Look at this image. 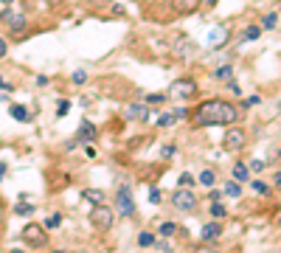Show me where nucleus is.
<instances>
[{
    "label": "nucleus",
    "instance_id": "obj_1",
    "mask_svg": "<svg viewBox=\"0 0 281 253\" xmlns=\"http://www.w3.org/2000/svg\"><path fill=\"white\" fill-rule=\"evenodd\" d=\"M239 121V110L225 99H208L194 107L191 124L194 127H231Z\"/></svg>",
    "mask_w": 281,
    "mask_h": 253
},
{
    "label": "nucleus",
    "instance_id": "obj_2",
    "mask_svg": "<svg viewBox=\"0 0 281 253\" xmlns=\"http://www.w3.org/2000/svg\"><path fill=\"white\" fill-rule=\"evenodd\" d=\"M20 239L28 245V248H48V228L40 225V222H28L20 231Z\"/></svg>",
    "mask_w": 281,
    "mask_h": 253
},
{
    "label": "nucleus",
    "instance_id": "obj_3",
    "mask_svg": "<svg viewBox=\"0 0 281 253\" xmlns=\"http://www.w3.org/2000/svg\"><path fill=\"white\" fill-rule=\"evenodd\" d=\"M90 225L96 228V231H101V234H107V231L113 228V208L104 205V202L93 205V208H90Z\"/></svg>",
    "mask_w": 281,
    "mask_h": 253
},
{
    "label": "nucleus",
    "instance_id": "obj_4",
    "mask_svg": "<svg viewBox=\"0 0 281 253\" xmlns=\"http://www.w3.org/2000/svg\"><path fill=\"white\" fill-rule=\"evenodd\" d=\"M169 202H172L177 211H194L197 208V197H194V192L191 189H186V186H180L177 192H172Z\"/></svg>",
    "mask_w": 281,
    "mask_h": 253
},
{
    "label": "nucleus",
    "instance_id": "obj_5",
    "mask_svg": "<svg viewBox=\"0 0 281 253\" xmlns=\"http://www.w3.org/2000/svg\"><path fill=\"white\" fill-rule=\"evenodd\" d=\"M0 23H6V28H11L14 34H23L28 26V17L23 14V11H14L9 6V9H3V14H0Z\"/></svg>",
    "mask_w": 281,
    "mask_h": 253
},
{
    "label": "nucleus",
    "instance_id": "obj_6",
    "mask_svg": "<svg viewBox=\"0 0 281 253\" xmlns=\"http://www.w3.org/2000/svg\"><path fill=\"white\" fill-rule=\"evenodd\" d=\"M197 93V85H194L191 79H175L172 85H169V96H177V99H188Z\"/></svg>",
    "mask_w": 281,
    "mask_h": 253
},
{
    "label": "nucleus",
    "instance_id": "obj_7",
    "mask_svg": "<svg viewBox=\"0 0 281 253\" xmlns=\"http://www.w3.org/2000/svg\"><path fill=\"white\" fill-rule=\"evenodd\" d=\"M115 205L121 211L124 217H132L135 214V202H132V194H130V186H121L118 194H115Z\"/></svg>",
    "mask_w": 281,
    "mask_h": 253
},
{
    "label": "nucleus",
    "instance_id": "obj_8",
    "mask_svg": "<svg viewBox=\"0 0 281 253\" xmlns=\"http://www.w3.org/2000/svg\"><path fill=\"white\" fill-rule=\"evenodd\" d=\"M245 130H242V127H231L228 132H225V149H228V152H239V149L245 147Z\"/></svg>",
    "mask_w": 281,
    "mask_h": 253
},
{
    "label": "nucleus",
    "instance_id": "obj_9",
    "mask_svg": "<svg viewBox=\"0 0 281 253\" xmlns=\"http://www.w3.org/2000/svg\"><path fill=\"white\" fill-rule=\"evenodd\" d=\"M149 107L146 104H127L124 107V118L127 121H143V118H149Z\"/></svg>",
    "mask_w": 281,
    "mask_h": 253
},
{
    "label": "nucleus",
    "instance_id": "obj_10",
    "mask_svg": "<svg viewBox=\"0 0 281 253\" xmlns=\"http://www.w3.org/2000/svg\"><path fill=\"white\" fill-rule=\"evenodd\" d=\"M76 138L85 141V144H90V141H96V138H98V130L88 121V118H85V121L79 124V130H76Z\"/></svg>",
    "mask_w": 281,
    "mask_h": 253
},
{
    "label": "nucleus",
    "instance_id": "obj_11",
    "mask_svg": "<svg viewBox=\"0 0 281 253\" xmlns=\"http://www.w3.org/2000/svg\"><path fill=\"white\" fill-rule=\"evenodd\" d=\"M220 236H222V225H220V219H214V222H208V225H202V231H200V239H202V242L220 239Z\"/></svg>",
    "mask_w": 281,
    "mask_h": 253
},
{
    "label": "nucleus",
    "instance_id": "obj_12",
    "mask_svg": "<svg viewBox=\"0 0 281 253\" xmlns=\"http://www.w3.org/2000/svg\"><path fill=\"white\" fill-rule=\"evenodd\" d=\"M82 200L98 205V202H104V192H98V189H82Z\"/></svg>",
    "mask_w": 281,
    "mask_h": 253
},
{
    "label": "nucleus",
    "instance_id": "obj_13",
    "mask_svg": "<svg viewBox=\"0 0 281 253\" xmlns=\"http://www.w3.org/2000/svg\"><path fill=\"white\" fill-rule=\"evenodd\" d=\"M11 118H14V121H23V124L31 121V115H28V110L23 104H11Z\"/></svg>",
    "mask_w": 281,
    "mask_h": 253
},
{
    "label": "nucleus",
    "instance_id": "obj_14",
    "mask_svg": "<svg viewBox=\"0 0 281 253\" xmlns=\"http://www.w3.org/2000/svg\"><path fill=\"white\" fill-rule=\"evenodd\" d=\"M202 0H177V11L180 14H188V11H197Z\"/></svg>",
    "mask_w": 281,
    "mask_h": 253
},
{
    "label": "nucleus",
    "instance_id": "obj_15",
    "mask_svg": "<svg viewBox=\"0 0 281 253\" xmlns=\"http://www.w3.org/2000/svg\"><path fill=\"white\" fill-rule=\"evenodd\" d=\"M180 115H186V110H177V113H163L158 118V127H172V124L180 118Z\"/></svg>",
    "mask_w": 281,
    "mask_h": 253
},
{
    "label": "nucleus",
    "instance_id": "obj_16",
    "mask_svg": "<svg viewBox=\"0 0 281 253\" xmlns=\"http://www.w3.org/2000/svg\"><path fill=\"white\" fill-rule=\"evenodd\" d=\"M34 208L37 205H28V202H17V205H14V214H20V217H28V214H34Z\"/></svg>",
    "mask_w": 281,
    "mask_h": 253
},
{
    "label": "nucleus",
    "instance_id": "obj_17",
    "mask_svg": "<svg viewBox=\"0 0 281 253\" xmlns=\"http://www.w3.org/2000/svg\"><path fill=\"white\" fill-rule=\"evenodd\" d=\"M234 180H239V183H245V180H247V166L245 163L234 166Z\"/></svg>",
    "mask_w": 281,
    "mask_h": 253
},
{
    "label": "nucleus",
    "instance_id": "obj_18",
    "mask_svg": "<svg viewBox=\"0 0 281 253\" xmlns=\"http://www.w3.org/2000/svg\"><path fill=\"white\" fill-rule=\"evenodd\" d=\"M43 225L48 228V231H53V228H59V225H62V214H48V219H45Z\"/></svg>",
    "mask_w": 281,
    "mask_h": 253
},
{
    "label": "nucleus",
    "instance_id": "obj_19",
    "mask_svg": "<svg viewBox=\"0 0 281 253\" xmlns=\"http://www.w3.org/2000/svg\"><path fill=\"white\" fill-rule=\"evenodd\" d=\"M200 183H202V186H208V189H211V186L217 183V175H214L211 169H205V172L200 175Z\"/></svg>",
    "mask_w": 281,
    "mask_h": 253
},
{
    "label": "nucleus",
    "instance_id": "obj_20",
    "mask_svg": "<svg viewBox=\"0 0 281 253\" xmlns=\"http://www.w3.org/2000/svg\"><path fill=\"white\" fill-rule=\"evenodd\" d=\"M138 245H140V248H149V245H155V234H146V231H143V234H138Z\"/></svg>",
    "mask_w": 281,
    "mask_h": 253
},
{
    "label": "nucleus",
    "instance_id": "obj_21",
    "mask_svg": "<svg viewBox=\"0 0 281 253\" xmlns=\"http://www.w3.org/2000/svg\"><path fill=\"white\" fill-rule=\"evenodd\" d=\"M211 217H214V219H222V217H225V205H220V202L211 200Z\"/></svg>",
    "mask_w": 281,
    "mask_h": 253
},
{
    "label": "nucleus",
    "instance_id": "obj_22",
    "mask_svg": "<svg viewBox=\"0 0 281 253\" xmlns=\"http://www.w3.org/2000/svg\"><path fill=\"white\" fill-rule=\"evenodd\" d=\"M225 194H228V197H239V194H242V186H239V180H234V183L225 186Z\"/></svg>",
    "mask_w": 281,
    "mask_h": 253
},
{
    "label": "nucleus",
    "instance_id": "obj_23",
    "mask_svg": "<svg viewBox=\"0 0 281 253\" xmlns=\"http://www.w3.org/2000/svg\"><path fill=\"white\" fill-rule=\"evenodd\" d=\"M276 23H279V14H276V11L264 14V20H262V26H264V28H276Z\"/></svg>",
    "mask_w": 281,
    "mask_h": 253
},
{
    "label": "nucleus",
    "instance_id": "obj_24",
    "mask_svg": "<svg viewBox=\"0 0 281 253\" xmlns=\"http://www.w3.org/2000/svg\"><path fill=\"white\" fill-rule=\"evenodd\" d=\"M177 225L175 222H160V236H175Z\"/></svg>",
    "mask_w": 281,
    "mask_h": 253
},
{
    "label": "nucleus",
    "instance_id": "obj_25",
    "mask_svg": "<svg viewBox=\"0 0 281 253\" xmlns=\"http://www.w3.org/2000/svg\"><path fill=\"white\" fill-rule=\"evenodd\" d=\"M259 34H262V28H259V26H250V28L245 31V34H242V40H256Z\"/></svg>",
    "mask_w": 281,
    "mask_h": 253
},
{
    "label": "nucleus",
    "instance_id": "obj_26",
    "mask_svg": "<svg viewBox=\"0 0 281 253\" xmlns=\"http://www.w3.org/2000/svg\"><path fill=\"white\" fill-rule=\"evenodd\" d=\"M250 186H253L256 194H267V192H270V189H267V183H262V180H253Z\"/></svg>",
    "mask_w": 281,
    "mask_h": 253
},
{
    "label": "nucleus",
    "instance_id": "obj_27",
    "mask_svg": "<svg viewBox=\"0 0 281 253\" xmlns=\"http://www.w3.org/2000/svg\"><path fill=\"white\" fill-rule=\"evenodd\" d=\"M180 186H186V189H191V186H194V177L188 175V172H183V175H180Z\"/></svg>",
    "mask_w": 281,
    "mask_h": 253
},
{
    "label": "nucleus",
    "instance_id": "obj_28",
    "mask_svg": "<svg viewBox=\"0 0 281 253\" xmlns=\"http://www.w3.org/2000/svg\"><path fill=\"white\" fill-rule=\"evenodd\" d=\"M68 110H70V101H59V110H56V115L62 118V115L68 113Z\"/></svg>",
    "mask_w": 281,
    "mask_h": 253
},
{
    "label": "nucleus",
    "instance_id": "obj_29",
    "mask_svg": "<svg viewBox=\"0 0 281 253\" xmlns=\"http://www.w3.org/2000/svg\"><path fill=\"white\" fill-rule=\"evenodd\" d=\"M264 166H267L264 160H250V169H253V172H262Z\"/></svg>",
    "mask_w": 281,
    "mask_h": 253
},
{
    "label": "nucleus",
    "instance_id": "obj_30",
    "mask_svg": "<svg viewBox=\"0 0 281 253\" xmlns=\"http://www.w3.org/2000/svg\"><path fill=\"white\" fill-rule=\"evenodd\" d=\"M231 76V68H228V65H225V68H220V70H217V79H228Z\"/></svg>",
    "mask_w": 281,
    "mask_h": 253
},
{
    "label": "nucleus",
    "instance_id": "obj_31",
    "mask_svg": "<svg viewBox=\"0 0 281 253\" xmlns=\"http://www.w3.org/2000/svg\"><path fill=\"white\" fill-rule=\"evenodd\" d=\"M163 99H166L163 93H155V96H146V101H152V104H158V101H163Z\"/></svg>",
    "mask_w": 281,
    "mask_h": 253
},
{
    "label": "nucleus",
    "instance_id": "obj_32",
    "mask_svg": "<svg viewBox=\"0 0 281 253\" xmlns=\"http://www.w3.org/2000/svg\"><path fill=\"white\" fill-rule=\"evenodd\" d=\"M3 222H6V205H3V200H0V231H3Z\"/></svg>",
    "mask_w": 281,
    "mask_h": 253
},
{
    "label": "nucleus",
    "instance_id": "obj_33",
    "mask_svg": "<svg viewBox=\"0 0 281 253\" xmlns=\"http://www.w3.org/2000/svg\"><path fill=\"white\" fill-rule=\"evenodd\" d=\"M6 51H9V45H6V40H3V37H0V59L6 56Z\"/></svg>",
    "mask_w": 281,
    "mask_h": 253
},
{
    "label": "nucleus",
    "instance_id": "obj_34",
    "mask_svg": "<svg viewBox=\"0 0 281 253\" xmlns=\"http://www.w3.org/2000/svg\"><path fill=\"white\" fill-rule=\"evenodd\" d=\"M149 200L152 202H160V192H158V189H152V192H149Z\"/></svg>",
    "mask_w": 281,
    "mask_h": 253
},
{
    "label": "nucleus",
    "instance_id": "obj_35",
    "mask_svg": "<svg viewBox=\"0 0 281 253\" xmlns=\"http://www.w3.org/2000/svg\"><path fill=\"white\" fill-rule=\"evenodd\" d=\"M85 79H88V76H85L82 70H79V73H73V82H76V85H79V82H85Z\"/></svg>",
    "mask_w": 281,
    "mask_h": 253
},
{
    "label": "nucleus",
    "instance_id": "obj_36",
    "mask_svg": "<svg viewBox=\"0 0 281 253\" xmlns=\"http://www.w3.org/2000/svg\"><path fill=\"white\" fill-rule=\"evenodd\" d=\"M273 186H276V189H281V172H276V177H273Z\"/></svg>",
    "mask_w": 281,
    "mask_h": 253
},
{
    "label": "nucleus",
    "instance_id": "obj_37",
    "mask_svg": "<svg viewBox=\"0 0 281 253\" xmlns=\"http://www.w3.org/2000/svg\"><path fill=\"white\" fill-rule=\"evenodd\" d=\"M202 3H205V6H217V3H220V0H202Z\"/></svg>",
    "mask_w": 281,
    "mask_h": 253
},
{
    "label": "nucleus",
    "instance_id": "obj_38",
    "mask_svg": "<svg viewBox=\"0 0 281 253\" xmlns=\"http://www.w3.org/2000/svg\"><path fill=\"white\" fill-rule=\"evenodd\" d=\"M3 172H6V163H3V160H0V177H3Z\"/></svg>",
    "mask_w": 281,
    "mask_h": 253
},
{
    "label": "nucleus",
    "instance_id": "obj_39",
    "mask_svg": "<svg viewBox=\"0 0 281 253\" xmlns=\"http://www.w3.org/2000/svg\"><path fill=\"white\" fill-rule=\"evenodd\" d=\"M48 3H62V0H48Z\"/></svg>",
    "mask_w": 281,
    "mask_h": 253
},
{
    "label": "nucleus",
    "instance_id": "obj_40",
    "mask_svg": "<svg viewBox=\"0 0 281 253\" xmlns=\"http://www.w3.org/2000/svg\"><path fill=\"white\" fill-rule=\"evenodd\" d=\"M3 3H9V6H11V0H3Z\"/></svg>",
    "mask_w": 281,
    "mask_h": 253
},
{
    "label": "nucleus",
    "instance_id": "obj_41",
    "mask_svg": "<svg viewBox=\"0 0 281 253\" xmlns=\"http://www.w3.org/2000/svg\"><path fill=\"white\" fill-rule=\"evenodd\" d=\"M279 160H281V149H279Z\"/></svg>",
    "mask_w": 281,
    "mask_h": 253
},
{
    "label": "nucleus",
    "instance_id": "obj_42",
    "mask_svg": "<svg viewBox=\"0 0 281 253\" xmlns=\"http://www.w3.org/2000/svg\"><path fill=\"white\" fill-rule=\"evenodd\" d=\"M279 222H281V214H279Z\"/></svg>",
    "mask_w": 281,
    "mask_h": 253
},
{
    "label": "nucleus",
    "instance_id": "obj_43",
    "mask_svg": "<svg viewBox=\"0 0 281 253\" xmlns=\"http://www.w3.org/2000/svg\"><path fill=\"white\" fill-rule=\"evenodd\" d=\"M279 107H281V101H279Z\"/></svg>",
    "mask_w": 281,
    "mask_h": 253
},
{
    "label": "nucleus",
    "instance_id": "obj_44",
    "mask_svg": "<svg viewBox=\"0 0 281 253\" xmlns=\"http://www.w3.org/2000/svg\"><path fill=\"white\" fill-rule=\"evenodd\" d=\"M110 3H113V0H110Z\"/></svg>",
    "mask_w": 281,
    "mask_h": 253
}]
</instances>
